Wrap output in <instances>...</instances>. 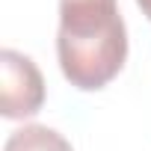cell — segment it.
I'll use <instances>...</instances> for the list:
<instances>
[{"instance_id": "1", "label": "cell", "mask_w": 151, "mask_h": 151, "mask_svg": "<svg viewBox=\"0 0 151 151\" xmlns=\"http://www.w3.org/2000/svg\"><path fill=\"white\" fill-rule=\"evenodd\" d=\"M56 59L71 86L104 89L127 59V30L119 0H59Z\"/></svg>"}, {"instance_id": "2", "label": "cell", "mask_w": 151, "mask_h": 151, "mask_svg": "<svg viewBox=\"0 0 151 151\" xmlns=\"http://www.w3.org/2000/svg\"><path fill=\"white\" fill-rule=\"evenodd\" d=\"M45 104V77L21 50H0V113L6 119H30Z\"/></svg>"}, {"instance_id": "3", "label": "cell", "mask_w": 151, "mask_h": 151, "mask_svg": "<svg viewBox=\"0 0 151 151\" xmlns=\"http://www.w3.org/2000/svg\"><path fill=\"white\" fill-rule=\"evenodd\" d=\"M3 151H74L71 142L47 124H24L9 133Z\"/></svg>"}, {"instance_id": "4", "label": "cell", "mask_w": 151, "mask_h": 151, "mask_svg": "<svg viewBox=\"0 0 151 151\" xmlns=\"http://www.w3.org/2000/svg\"><path fill=\"white\" fill-rule=\"evenodd\" d=\"M136 3H139L142 15H148V21H151V0H136Z\"/></svg>"}]
</instances>
